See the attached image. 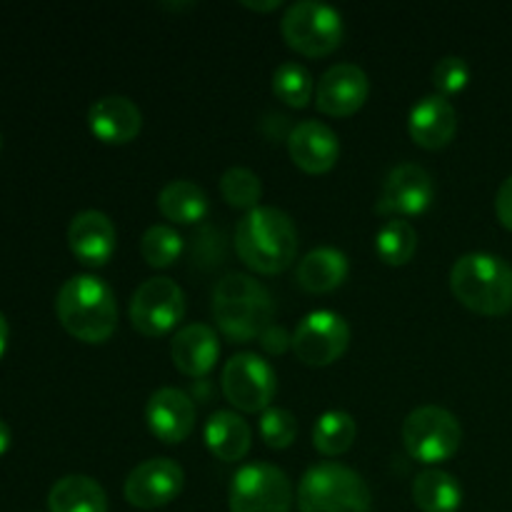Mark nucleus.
<instances>
[{"mask_svg":"<svg viewBox=\"0 0 512 512\" xmlns=\"http://www.w3.org/2000/svg\"><path fill=\"white\" fill-rule=\"evenodd\" d=\"M235 250L255 273L278 275L288 270L298 255V230L288 213L260 205L240 218L235 228Z\"/></svg>","mask_w":512,"mask_h":512,"instance_id":"1","label":"nucleus"},{"mask_svg":"<svg viewBox=\"0 0 512 512\" xmlns=\"http://www.w3.org/2000/svg\"><path fill=\"white\" fill-rule=\"evenodd\" d=\"M60 325L75 340L98 345L113 338L118 328V305L105 280L95 275H73L65 280L55 298Z\"/></svg>","mask_w":512,"mask_h":512,"instance_id":"2","label":"nucleus"},{"mask_svg":"<svg viewBox=\"0 0 512 512\" xmlns=\"http://www.w3.org/2000/svg\"><path fill=\"white\" fill-rule=\"evenodd\" d=\"M213 315L225 338L250 343L273 325L275 303L263 283L245 273H228L215 285Z\"/></svg>","mask_w":512,"mask_h":512,"instance_id":"3","label":"nucleus"},{"mask_svg":"<svg viewBox=\"0 0 512 512\" xmlns=\"http://www.w3.org/2000/svg\"><path fill=\"white\" fill-rule=\"evenodd\" d=\"M450 290L468 310L498 318L512 310V265L490 253H468L450 270Z\"/></svg>","mask_w":512,"mask_h":512,"instance_id":"4","label":"nucleus"},{"mask_svg":"<svg viewBox=\"0 0 512 512\" xmlns=\"http://www.w3.org/2000/svg\"><path fill=\"white\" fill-rule=\"evenodd\" d=\"M300 512H370L373 495L355 470L320 463L305 470L298 485Z\"/></svg>","mask_w":512,"mask_h":512,"instance_id":"5","label":"nucleus"},{"mask_svg":"<svg viewBox=\"0 0 512 512\" xmlns=\"http://www.w3.org/2000/svg\"><path fill=\"white\" fill-rule=\"evenodd\" d=\"M283 38L305 58H325L343 43V15L325 3L300 0L285 10L280 20Z\"/></svg>","mask_w":512,"mask_h":512,"instance_id":"6","label":"nucleus"},{"mask_svg":"<svg viewBox=\"0 0 512 512\" xmlns=\"http://www.w3.org/2000/svg\"><path fill=\"white\" fill-rule=\"evenodd\" d=\"M463 443L460 420L440 405L415 408L403 423V445L418 463L438 465L453 458Z\"/></svg>","mask_w":512,"mask_h":512,"instance_id":"7","label":"nucleus"},{"mask_svg":"<svg viewBox=\"0 0 512 512\" xmlns=\"http://www.w3.org/2000/svg\"><path fill=\"white\" fill-rule=\"evenodd\" d=\"M293 483L270 463L243 465L230 483V512H290Z\"/></svg>","mask_w":512,"mask_h":512,"instance_id":"8","label":"nucleus"},{"mask_svg":"<svg viewBox=\"0 0 512 512\" xmlns=\"http://www.w3.org/2000/svg\"><path fill=\"white\" fill-rule=\"evenodd\" d=\"M223 395L240 413H265L278 393L273 365L258 353H238L223 368Z\"/></svg>","mask_w":512,"mask_h":512,"instance_id":"9","label":"nucleus"},{"mask_svg":"<svg viewBox=\"0 0 512 512\" xmlns=\"http://www.w3.org/2000/svg\"><path fill=\"white\" fill-rule=\"evenodd\" d=\"M185 315V293L175 280L148 278L130 300V323L145 338H163Z\"/></svg>","mask_w":512,"mask_h":512,"instance_id":"10","label":"nucleus"},{"mask_svg":"<svg viewBox=\"0 0 512 512\" xmlns=\"http://www.w3.org/2000/svg\"><path fill=\"white\" fill-rule=\"evenodd\" d=\"M350 345V328L343 315L315 310L305 315L293 333V353L310 368H325L343 358Z\"/></svg>","mask_w":512,"mask_h":512,"instance_id":"11","label":"nucleus"},{"mask_svg":"<svg viewBox=\"0 0 512 512\" xmlns=\"http://www.w3.org/2000/svg\"><path fill=\"white\" fill-rule=\"evenodd\" d=\"M435 198L433 175L418 163H403L393 168L385 178L375 213L388 218H413L425 213Z\"/></svg>","mask_w":512,"mask_h":512,"instance_id":"12","label":"nucleus"},{"mask_svg":"<svg viewBox=\"0 0 512 512\" xmlns=\"http://www.w3.org/2000/svg\"><path fill=\"white\" fill-rule=\"evenodd\" d=\"M185 473L175 460L153 458L140 463L125 480V500L133 508L158 510L183 493Z\"/></svg>","mask_w":512,"mask_h":512,"instance_id":"13","label":"nucleus"},{"mask_svg":"<svg viewBox=\"0 0 512 512\" xmlns=\"http://www.w3.org/2000/svg\"><path fill=\"white\" fill-rule=\"evenodd\" d=\"M370 95L368 75L355 63H338L320 75L315 85V105L330 118H350Z\"/></svg>","mask_w":512,"mask_h":512,"instance_id":"14","label":"nucleus"},{"mask_svg":"<svg viewBox=\"0 0 512 512\" xmlns=\"http://www.w3.org/2000/svg\"><path fill=\"white\" fill-rule=\"evenodd\" d=\"M145 420L150 433L165 445H178L193 433L195 403L180 388H160L150 395L145 405Z\"/></svg>","mask_w":512,"mask_h":512,"instance_id":"15","label":"nucleus"},{"mask_svg":"<svg viewBox=\"0 0 512 512\" xmlns=\"http://www.w3.org/2000/svg\"><path fill=\"white\" fill-rule=\"evenodd\" d=\"M288 153L300 170L310 175H323L338 163L340 140L335 130L320 120H305L290 130Z\"/></svg>","mask_w":512,"mask_h":512,"instance_id":"16","label":"nucleus"},{"mask_svg":"<svg viewBox=\"0 0 512 512\" xmlns=\"http://www.w3.org/2000/svg\"><path fill=\"white\" fill-rule=\"evenodd\" d=\"M68 245L75 258L88 268L108 263L118 245V230L113 220L100 210H83L68 225Z\"/></svg>","mask_w":512,"mask_h":512,"instance_id":"17","label":"nucleus"},{"mask_svg":"<svg viewBox=\"0 0 512 512\" xmlns=\"http://www.w3.org/2000/svg\"><path fill=\"white\" fill-rule=\"evenodd\" d=\"M408 133L420 148H445L458 133V113H455L453 103L438 93L420 98L410 110Z\"/></svg>","mask_w":512,"mask_h":512,"instance_id":"18","label":"nucleus"},{"mask_svg":"<svg viewBox=\"0 0 512 512\" xmlns=\"http://www.w3.org/2000/svg\"><path fill=\"white\" fill-rule=\"evenodd\" d=\"M90 133L108 145H125L135 140L143 128V113L125 95H105L88 110Z\"/></svg>","mask_w":512,"mask_h":512,"instance_id":"19","label":"nucleus"},{"mask_svg":"<svg viewBox=\"0 0 512 512\" xmlns=\"http://www.w3.org/2000/svg\"><path fill=\"white\" fill-rule=\"evenodd\" d=\"M173 365L188 378H205L220 358L218 333L205 323H190L173 335Z\"/></svg>","mask_w":512,"mask_h":512,"instance_id":"20","label":"nucleus"},{"mask_svg":"<svg viewBox=\"0 0 512 512\" xmlns=\"http://www.w3.org/2000/svg\"><path fill=\"white\" fill-rule=\"evenodd\" d=\"M205 445L223 463H238L250 453L253 430L248 420L240 418L233 410H218L205 423Z\"/></svg>","mask_w":512,"mask_h":512,"instance_id":"21","label":"nucleus"},{"mask_svg":"<svg viewBox=\"0 0 512 512\" xmlns=\"http://www.w3.org/2000/svg\"><path fill=\"white\" fill-rule=\"evenodd\" d=\"M350 273L348 255L338 248H315L300 260L298 273H295V280H298L300 288L305 293L323 295L333 293L335 288L345 283Z\"/></svg>","mask_w":512,"mask_h":512,"instance_id":"22","label":"nucleus"},{"mask_svg":"<svg viewBox=\"0 0 512 512\" xmlns=\"http://www.w3.org/2000/svg\"><path fill=\"white\" fill-rule=\"evenodd\" d=\"M50 512H108V495L88 475H65L48 493Z\"/></svg>","mask_w":512,"mask_h":512,"instance_id":"23","label":"nucleus"},{"mask_svg":"<svg viewBox=\"0 0 512 512\" xmlns=\"http://www.w3.org/2000/svg\"><path fill=\"white\" fill-rule=\"evenodd\" d=\"M158 208L170 223L195 225L208 215V195L193 180H173L158 195Z\"/></svg>","mask_w":512,"mask_h":512,"instance_id":"24","label":"nucleus"},{"mask_svg":"<svg viewBox=\"0 0 512 512\" xmlns=\"http://www.w3.org/2000/svg\"><path fill=\"white\" fill-rule=\"evenodd\" d=\"M413 503L423 512H458L463 505V488L445 470H423L413 480Z\"/></svg>","mask_w":512,"mask_h":512,"instance_id":"25","label":"nucleus"},{"mask_svg":"<svg viewBox=\"0 0 512 512\" xmlns=\"http://www.w3.org/2000/svg\"><path fill=\"white\" fill-rule=\"evenodd\" d=\"M358 438V423L345 410H328L313 428V445L325 458H338L348 453Z\"/></svg>","mask_w":512,"mask_h":512,"instance_id":"26","label":"nucleus"},{"mask_svg":"<svg viewBox=\"0 0 512 512\" xmlns=\"http://www.w3.org/2000/svg\"><path fill=\"white\" fill-rule=\"evenodd\" d=\"M375 250H378L380 260L385 265L398 268V265H405L413 260L415 250H418V233L403 218L385 220V225L375 235Z\"/></svg>","mask_w":512,"mask_h":512,"instance_id":"27","label":"nucleus"},{"mask_svg":"<svg viewBox=\"0 0 512 512\" xmlns=\"http://www.w3.org/2000/svg\"><path fill=\"white\" fill-rule=\"evenodd\" d=\"M273 93L275 98L283 100V103L290 105V108H305V105L315 98L313 75L308 73L305 65L288 60V63L275 68Z\"/></svg>","mask_w":512,"mask_h":512,"instance_id":"28","label":"nucleus"},{"mask_svg":"<svg viewBox=\"0 0 512 512\" xmlns=\"http://www.w3.org/2000/svg\"><path fill=\"white\" fill-rule=\"evenodd\" d=\"M183 253V235L173 225H150L140 238V255L150 268H170Z\"/></svg>","mask_w":512,"mask_h":512,"instance_id":"29","label":"nucleus"},{"mask_svg":"<svg viewBox=\"0 0 512 512\" xmlns=\"http://www.w3.org/2000/svg\"><path fill=\"white\" fill-rule=\"evenodd\" d=\"M220 193L223 200L230 208L240 210H255L260 208V198H263V183H260L258 175L248 168H228L220 178Z\"/></svg>","mask_w":512,"mask_h":512,"instance_id":"30","label":"nucleus"},{"mask_svg":"<svg viewBox=\"0 0 512 512\" xmlns=\"http://www.w3.org/2000/svg\"><path fill=\"white\" fill-rule=\"evenodd\" d=\"M260 438L268 448L285 450L298 438V420L285 408H268L260 415Z\"/></svg>","mask_w":512,"mask_h":512,"instance_id":"31","label":"nucleus"},{"mask_svg":"<svg viewBox=\"0 0 512 512\" xmlns=\"http://www.w3.org/2000/svg\"><path fill=\"white\" fill-rule=\"evenodd\" d=\"M468 83L470 65L465 63V58H460V55H445V58L438 60V65L433 68V85L438 88V95H443V98L460 93V90H465Z\"/></svg>","mask_w":512,"mask_h":512,"instance_id":"32","label":"nucleus"},{"mask_svg":"<svg viewBox=\"0 0 512 512\" xmlns=\"http://www.w3.org/2000/svg\"><path fill=\"white\" fill-rule=\"evenodd\" d=\"M495 213H498L500 225L512 230V175L508 180H503V185L498 188V195H495Z\"/></svg>","mask_w":512,"mask_h":512,"instance_id":"33","label":"nucleus"},{"mask_svg":"<svg viewBox=\"0 0 512 512\" xmlns=\"http://www.w3.org/2000/svg\"><path fill=\"white\" fill-rule=\"evenodd\" d=\"M260 343H263V348L268 350V353L275 355L283 353L288 345H293V338H290L283 328H278V325H270V328L260 335Z\"/></svg>","mask_w":512,"mask_h":512,"instance_id":"34","label":"nucleus"},{"mask_svg":"<svg viewBox=\"0 0 512 512\" xmlns=\"http://www.w3.org/2000/svg\"><path fill=\"white\" fill-rule=\"evenodd\" d=\"M243 5L250 10H258V13H270V10H278L283 3H280V0H268V3H253V0H243Z\"/></svg>","mask_w":512,"mask_h":512,"instance_id":"35","label":"nucleus"},{"mask_svg":"<svg viewBox=\"0 0 512 512\" xmlns=\"http://www.w3.org/2000/svg\"><path fill=\"white\" fill-rule=\"evenodd\" d=\"M8 335H10L8 320H5V315L0 313V355H3L5 348H8Z\"/></svg>","mask_w":512,"mask_h":512,"instance_id":"36","label":"nucleus"},{"mask_svg":"<svg viewBox=\"0 0 512 512\" xmlns=\"http://www.w3.org/2000/svg\"><path fill=\"white\" fill-rule=\"evenodd\" d=\"M8 445H10V428H8V423L0 418V455L8 450Z\"/></svg>","mask_w":512,"mask_h":512,"instance_id":"37","label":"nucleus"},{"mask_svg":"<svg viewBox=\"0 0 512 512\" xmlns=\"http://www.w3.org/2000/svg\"><path fill=\"white\" fill-rule=\"evenodd\" d=\"M0 143H3V138H0Z\"/></svg>","mask_w":512,"mask_h":512,"instance_id":"38","label":"nucleus"}]
</instances>
